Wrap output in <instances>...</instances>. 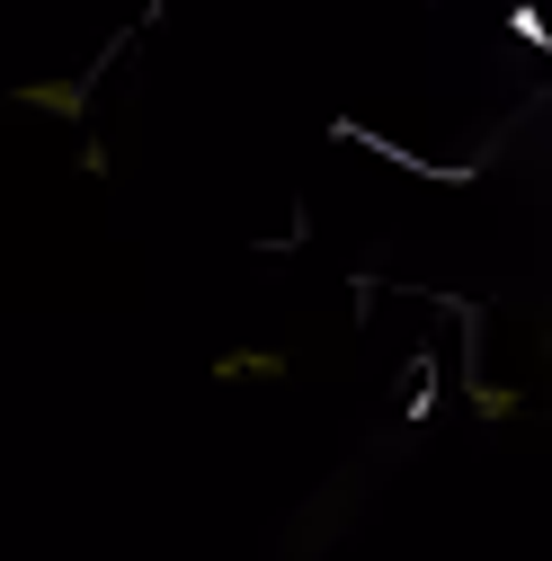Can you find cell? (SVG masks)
Segmentation results:
<instances>
[{
    "instance_id": "obj_1",
    "label": "cell",
    "mask_w": 552,
    "mask_h": 561,
    "mask_svg": "<svg viewBox=\"0 0 552 561\" xmlns=\"http://www.w3.org/2000/svg\"><path fill=\"white\" fill-rule=\"evenodd\" d=\"M19 99L27 107H54V116H81V81H27Z\"/></svg>"
},
{
    "instance_id": "obj_2",
    "label": "cell",
    "mask_w": 552,
    "mask_h": 561,
    "mask_svg": "<svg viewBox=\"0 0 552 561\" xmlns=\"http://www.w3.org/2000/svg\"><path fill=\"white\" fill-rule=\"evenodd\" d=\"M215 375H286V357H267V347H241V357H223Z\"/></svg>"
}]
</instances>
